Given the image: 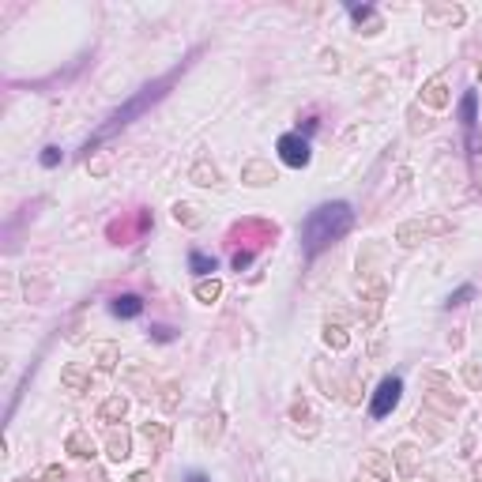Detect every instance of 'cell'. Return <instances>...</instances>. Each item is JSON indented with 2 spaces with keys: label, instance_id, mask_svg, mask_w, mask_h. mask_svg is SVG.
I'll list each match as a JSON object with an SVG mask.
<instances>
[{
  "label": "cell",
  "instance_id": "7",
  "mask_svg": "<svg viewBox=\"0 0 482 482\" xmlns=\"http://www.w3.org/2000/svg\"><path fill=\"white\" fill-rule=\"evenodd\" d=\"M196 298H200V302H215V298H219V283L215 279L200 283V287H196Z\"/></svg>",
  "mask_w": 482,
  "mask_h": 482
},
{
  "label": "cell",
  "instance_id": "3",
  "mask_svg": "<svg viewBox=\"0 0 482 482\" xmlns=\"http://www.w3.org/2000/svg\"><path fill=\"white\" fill-rule=\"evenodd\" d=\"M403 396V381L399 377H384L381 381V388L373 392V403H369V415L373 418H384V415H392V407L399 403Z\"/></svg>",
  "mask_w": 482,
  "mask_h": 482
},
{
  "label": "cell",
  "instance_id": "4",
  "mask_svg": "<svg viewBox=\"0 0 482 482\" xmlns=\"http://www.w3.org/2000/svg\"><path fill=\"white\" fill-rule=\"evenodd\" d=\"M279 159L287 166H294V170L309 166V140L298 136V132H287V136L279 140Z\"/></svg>",
  "mask_w": 482,
  "mask_h": 482
},
{
  "label": "cell",
  "instance_id": "6",
  "mask_svg": "<svg viewBox=\"0 0 482 482\" xmlns=\"http://www.w3.org/2000/svg\"><path fill=\"white\" fill-rule=\"evenodd\" d=\"M188 267H193L196 275H211V272H215V256H208V252L196 249L193 256H188Z\"/></svg>",
  "mask_w": 482,
  "mask_h": 482
},
{
  "label": "cell",
  "instance_id": "2",
  "mask_svg": "<svg viewBox=\"0 0 482 482\" xmlns=\"http://www.w3.org/2000/svg\"><path fill=\"white\" fill-rule=\"evenodd\" d=\"M166 83H170V80H162V83L147 87V91H144V94H136V98H132V102H129V106H124V109H117V113L109 117V124H106V129H102V136H109V132L124 129V124H129L132 117H140V113H144V109L151 106V102H159V94H162V87H166Z\"/></svg>",
  "mask_w": 482,
  "mask_h": 482
},
{
  "label": "cell",
  "instance_id": "13",
  "mask_svg": "<svg viewBox=\"0 0 482 482\" xmlns=\"http://www.w3.org/2000/svg\"><path fill=\"white\" fill-rule=\"evenodd\" d=\"M188 482H208V479H204L200 471H196V475H188Z\"/></svg>",
  "mask_w": 482,
  "mask_h": 482
},
{
  "label": "cell",
  "instance_id": "10",
  "mask_svg": "<svg viewBox=\"0 0 482 482\" xmlns=\"http://www.w3.org/2000/svg\"><path fill=\"white\" fill-rule=\"evenodd\" d=\"M124 456H129V441L113 437V460H124Z\"/></svg>",
  "mask_w": 482,
  "mask_h": 482
},
{
  "label": "cell",
  "instance_id": "12",
  "mask_svg": "<svg viewBox=\"0 0 482 482\" xmlns=\"http://www.w3.org/2000/svg\"><path fill=\"white\" fill-rule=\"evenodd\" d=\"M155 339H162V343H166V339H173V331L170 328H155Z\"/></svg>",
  "mask_w": 482,
  "mask_h": 482
},
{
  "label": "cell",
  "instance_id": "5",
  "mask_svg": "<svg viewBox=\"0 0 482 482\" xmlns=\"http://www.w3.org/2000/svg\"><path fill=\"white\" fill-rule=\"evenodd\" d=\"M113 317H124V320H132V317H140L144 313V302H140L136 294H121V298H113Z\"/></svg>",
  "mask_w": 482,
  "mask_h": 482
},
{
  "label": "cell",
  "instance_id": "11",
  "mask_svg": "<svg viewBox=\"0 0 482 482\" xmlns=\"http://www.w3.org/2000/svg\"><path fill=\"white\" fill-rule=\"evenodd\" d=\"M61 162V151H57V147H45V151H42V166H57Z\"/></svg>",
  "mask_w": 482,
  "mask_h": 482
},
{
  "label": "cell",
  "instance_id": "1",
  "mask_svg": "<svg viewBox=\"0 0 482 482\" xmlns=\"http://www.w3.org/2000/svg\"><path fill=\"white\" fill-rule=\"evenodd\" d=\"M354 223V211L351 204L336 200V204H320L317 211H309V219H305L302 226V245L309 256H317V252H324L331 241H339L347 230H351Z\"/></svg>",
  "mask_w": 482,
  "mask_h": 482
},
{
  "label": "cell",
  "instance_id": "8",
  "mask_svg": "<svg viewBox=\"0 0 482 482\" xmlns=\"http://www.w3.org/2000/svg\"><path fill=\"white\" fill-rule=\"evenodd\" d=\"M463 124H468V129H475V94H468V98H463Z\"/></svg>",
  "mask_w": 482,
  "mask_h": 482
},
{
  "label": "cell",
  "instance_id": "9",
  "mask_svg": "<svg viewBox=\"0 0 482 482\" xmlns=\"http://www.w3.org/2000/svg\"><path fill=\"white\" fill-rule=\"evenodd\" d=\"M471 294H475V287H463V290H456V294L448 298V305H463V302H468Z\"/></svg>",
  "mask_w": 482,
  "mask_h": 482
}]
</instances>
